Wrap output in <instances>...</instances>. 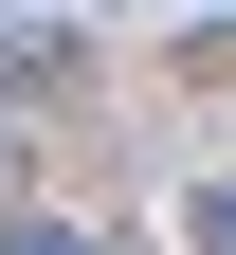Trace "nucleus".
I'll return each mask as SVG.
<instances>
[{
	"mask_svg": "<svg viewBox=\"0 0 236 255\" xmlns=\"http://www.w3.org/2000/svg\"><path fill=\"white\" fill-rule=\"evenodd\" d=\"M200 237H218V255H236V182H218V201H200Z\"/></svg>",
	"mask_w": 236,
	"mask_h": 255,
	"instance_id": "2",
	"label": "nucleus"
},
{
	"mask_svg": "<svg viewBox=\"0 0 236 255\" xmlns=\"http://www.w3.org/2000/svg\"><path fill=\"white\" fill-rule=\"evenodd\" d=\"M0 255H109V237H73V219H18V237H0Z\"/></svg>",
	"mask_w": 236,
	"mask_h": 255,
	"instance_id": "1",
	"label": "nucleus"
}]
</instances>
